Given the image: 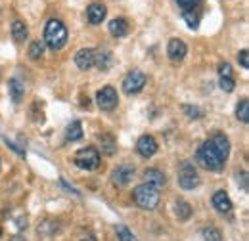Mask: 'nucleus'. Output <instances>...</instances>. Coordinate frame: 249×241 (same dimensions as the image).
<instances>
[{
    "mask_svg": "<svg viewBox=\"0 0 249 241\" xmlns=\"http://www.w3.org/2000/svg\"><path fill=\"white\" fill-rule=\"evenodd\" d=\"M67 27L60 19H48L46 27H44V46H48L50 50H62L67 44Z\"/></svg>",
    "mask_w": 249,
    "mask_h": 241,
    "instance_id": "f257e3e1",
    "label": "nucleus"
},
{
    "mask_svg": "<svg viewBox=\"0 0 249 241\" xmlns=\"http://www.w3.org/2000/svg\"><path fill=\"white\" fill-rule=\"evenodd\" d=\"M196 159H197V163H199L203 169L213 171V172L222 171V167H224V159L215 151V148L211 146L209 140L203 142V144L199 146V150H197V153H196Z\"/></svg>",
    "mask_w": 249,
    "mask_h": 241,
    "instance_id": "f03ea898",
    "label": "nucleus"
},
{
    "mask_svg": "<svg viewBox=\"0 0 249 241\" xmlns=\"http://www.w3.org/2000/svg\"><path fill=\"white\" fill-rule=\"evenodd\" d=\"M132 197H134V203L144 211H154L159 205V191L150 184L136 186L132 191Z\"/></svg>",
    "mask_w": 249,
    "mask_h": 241,
    "instance_id": "7ed1b4c3",
    "label": "nucleus"
},
{
    "mask_svg": "<svg viewBox=\"0 0 249 241\" xmlns=\"http://www.w3.org/2000/svg\"><path fill=\"white\" fill-rule=\"evenodd\" d=\"M75 165L83 171H96L100 165V151L96 148H83L75 153Z\"/></svg>",
    "mask_w": 249,
    "mask_h": 241,
    "instance_id": "20e7f679",
    "label": "nucleus"
},
{
    "mask_svg": "<svg viewBox=\"0 0 249 241\" xmlns=\"http://www.w3.org/2000/svg\"><path fill=\"white\" fill-rule=\"evenodd\" d=\"M178 186L182 189H194L199 186V176L194 169V165L190 163H182L180 165V171H178Z\"/></svg>",
    "mask_w": 249,
    "mask_h": 241,
    "instance_id": "39448f33",
    "label": "nucleus"
},
{
    "mask_svg": "<svg viewBox=\"0 0 249 241\" xmlns=\"http://www.w3.org/2000/svg\"><path fill=\"white\" fill-rule=\"evenodd\" d=\"M96 102H98L100 109H104V111H111V109H115L117 103H119L117 90H115L113 86H104L102 90H98V94H96Z\"/></svg>",
    "mask_w": 249,
    "mask_h": 241,
    "instance_id": "423d86ee",
    "label": "nucleus"
},
{
    "mask_svg": "<svg viewBox=\"0 0 249 241\" xmlns=\"http://www.w3.org/2000/svg\"><path fill=\"white\" fill-rule=\"evenodd\" d=\"M146 81H148L146 75L140 69H134V71H130L123 79V90L126 94H138L146 86Z\"/></svg>",
    "mask_w": 249,
    "mask_h": 241,
    "instance_id": "0eeeda50",
    "label": "nucleus"
},
{
    "mask_svg": "<svg viewBox=\"0 0 249 241\" xmlns=\"http://www.w3.org/2000/svg\"><path fill=\"white\" fill-rule=\"evenodd\" d=\"M157 150H159V146H157L156 138H154V136H150V134L142 136V138L136 142V151H138V155H140V157H144V159H148V157L156 155Z\"/></svg>",
    "mask_w": 249,
    "mask_h": 241,
    "instance_id": "6e6552de",
    "label": "nucleus"
},
{
    "mask_svg": "<svg viewBox=\"0 0 249 241\" xmlns=\"http://www.w3.org/2000/svg\"><path fill=\"white\" fill-rule=\"evenodd\" d=\"M132 176H134V167H132V165H121V167H117V169L113 171L111 180H113L115 186L123 188V186H126L128 182L132 180Z\"/></svg>",
    "mask_w": 249,
    "mask_h": 241,
    "instance_id": "1a4fd4ad",
    "label": "nucleus"
},
{
    "mask_svg": "<svg viewBox=\"0 0 249 241\" xmlns=\"http://www.w3.org/2000/svg\"><path fill=\"white\" fill-rule=\"evenodd\" d=\"M209 142H211V146L215 148L218 155L226 161L228 159V155H230V140L222 134V132H217V134H213L211 138H209Z\"/></svg>",
    "mask_w": 249,
    "mask_h": 241,
    "instance_id": "9d476101",
    "label": "nucleus"
},
{
    "mask_svg": "<svg viewBox=\"0 0 249 241\" xmlns=\"http://www.w3.org/2000/svg\"><path fill=\"white\" fill-rule=\"evenodd\" d=\"M186 44L180 40V38H171L169 40V46H167V54L173 61H182L186 58Z\"/></svg>",
    "mask_w": 249,
    "mask_h": 241,
    "instance_id": "9b49d317",
    "label": "nucleus"
},
{
    "mask_svg": "<svg viewBox=\"0 0 249 241\" xmlns=\"http://www.w3.org/2000/svg\"><path fill=\"white\" fill-rule=\"evenodd\" d=\"M106 6L102 4V2H92L89 8H87V17H89V21L92 23V25H98V23H102L104 21V17H106Z\"/></svg>",
    "mask_w": 249,
    "mask_h": 241,
    "instance_id": "f8f14e48",
    "label": "nucleus"
},
{
    "mask_svg": "<svg viewBox=\"0 0 249 241\" xmlns=\"http://www.w3.org/2000/svg\"><path fill=\"white\" fill-rule=\"evenodd\" d=\"M213 207L220 214H228L232 211V201H230V197H228V193L224 189H218L217 193L213 195Z\"/></svg>",
    "mask_w": 249,
    "mask_h": 241,
    "instance_id": "ddd939ff",
    "label": "nucleus"
},
{
    "mask_svg": "<svg viewBox=\"0 0 249 241\" xmlns=\"http://www.w3.org/2000/svg\"><path fill=\"white\" fill-rule=\"evenodd\" d=\"M75 63H77L79 69L89 71L94 65V50H90V48H81V50L75 54Z\"/></svg>",
    "mask_w": 249,
    "mask_h": 241,
    "instance_id": "4468645a",
    "label": "nucleus"
},
{
    "mask_svg": "<svg viewBox=\"0 0 249 241\" xmlns=\"http://www.w3.org/2000/svg\"><path fill=\"white\" fill-rule=\"evenodd\" d=\"M144 180H146V184H150V186H154L156 189H159V188L165 186L167 178H165V174H163L161 171H157V169H148V171L144 172Z\"/></svg>",
    "mask_w": 249,
    "mask_h": 241,
    "instance_id": "2eb2a0df",
    "label": "nucleus"
},
{
    "mask_svg": "<svg viewBox=\"0 0 249 241\" xmlns=\"http://www.w3.org/2000/svg\"><path fill=\"white\" fill-rule=\"evenodd\" d=\"M107 29H109V33H111L113 36L121 38V36H124V34L128 33V21H126L124 17H115V19L109 21Z\"/></svg>",
    "mask_w": 249,
    "mask_h": 241,
    "instance_id": "dca6fc26",
    "label": "nucleus"
},
{
    "mask_svg": "<svg viewBox=\"0 0 249 241\" xmlns=\"http://www.w3.org/2000/svg\"><path fill=\"white\" fill-rule=\"evenodd\" d=\"M23 94H25V85H23L18 77H14V79L10 81V98H12V102H14V103H21Z\"/></svg>",
    "mask_w": 249,
    "mask_h": 241,
    "instance_id": "f3484780",
    "label": "nucleus"
},
{
    "mask_svg": "<svg viewBox=\"0 0 249 241\" xmlns=\"http://www.w3.org/2000/svg\"><path fill=\"white\" fill-rule=\"evenodd\" d=\"M94 65H98V69H102V71H107L111 65H113V56H111V52H107V50H100V52H94Z\"/></svg>",
    "mask_w": 249,
    "mask_h": 241,
    "instance_id": "a211bd4d",
    "label": "nucleus"
},
{
    "mask_svg": "<svg viewBox=\"0 0 249 241\" xmlns=\"http://www.w3.org/2000/svg\"><path fill=\"white\" fill-rule=\"evenodd\" d=\"M65 138L69 140V142H79L81 138H83V124H81V120H71L69 122V126H67V130H65Z\"/></svg>",
    "mask_w": 249,
    "mask_h": 241,
    "instance_id": "6ab92c4d",
    "label": "nucleus"
},
{
    "mask_svg": "<svg viewBox=\"0 0 249 241\" xmlns=\"http://www.w3.org/2000/svg\"><path fill=\"white\" fill-rule=\"evenodd\" d=\"M98 144H100V150L104 151L106 155H113V153H115V148H117V146H115L113 136H111V134H107V132L98 136Z\"/></svg>",
    "mask_w": 249,
    "mask_h": 241,
    "instance_id": "aec40b11",
    "label": "nucleus"
},
{
    "mask_svg": "<svg viewBox=\"0 0 249 241\" xmlns=\"http://www.w3.org/2000/svg\"><path fill=\"white\" fill-rule=\"evenodd\" d=\"M27 34H29V31H27V25L23 23V21H14L12 23V36H14V40L16 42H25V38H27Z\"/></svg>",
    "mask_w": 249,
    "mask_h": 241,
    "instance_id": "412c9836",
    "label": "nucleus"
},
{
    "mask_svg": "<svg viewBox=\"0 0 249 241\" xmlns=\"http://www.w3.org/2000/svg\"><path fill=\"white\" fill-rule=\"evenodd\" d=\"M236 117H238V120H242V122H249V102L246 98L238 103V107H236Z\"/></svg>",
    "mask_w": 249,
    "mask_h": 241,
    "instance_id": "4be33fe9",
    "label": "nucleus"
},
{
    "mask_svg": "<svg viewBox=\"0 0 249 241\" xmlns=\"http://www.w3.org/2000/svg\"><path fill=\"white\" fill-rule=\"evenodd\" d=\"M44 54V42L42 40H33L29 46V58L31 60H40Z\"/></svg>",
    "mask_w": 249,
    "mask_h": 241,
    "instance_id": "5701e85b",
    "label": "nucleus"
},
{
    "mask_svg": "<svg viewBox=\"0 0 249 241\" xmlns=\"http://www.w3.org/2000/svg\"><path fill=\"white\" fill-rule=\"evenodd\" d=\"M115 234H117V238L119 241H138L136 240V236L126 228L123 224H119V226H115Z\"/></svg>",
    "mask_w": 249,
    "mask_h": 241,
    "instance_id": "b1692460",
    "label": "nucleus"
},
{
    "mask_svg": "<svg viewBox=\"0 0 249 241\" xmlns=\"http://www.w3.org/2000/svg\"><path fill=\"white\" fill-rule=\"evenodd\" d=\"M175 2L178 4V8H180L182 14H184V12H196L201 0H175Z\"/></svg>",
    "mask_w": 249,
    "mask_h": 241,
    "instance_id": "393cba45",
    "label": "nucleus"
},
{
    "mask_svg": "<svg viewBox=\"0 0 249 241\" xmlns=\"http://www.w3.org/2000/svg\"><path fill=\"white\" fill-rule=\"evenodd\" d=\"M177 216L180 218V220H188L190 216H192V207L184 203V201H178L177 203Z\"/></svg>",
    "mask_w": 249,
    "mask_h": 241,
    "instance_id": "a878e982",
    "label": "nucleus"
},
{
    "mask_svg": "<svg viewBox=\"0 0 249 241\" xmlns=\"http://www.w3.org/2000/svg\"><path fill=\"white\" fill-rule=\"evenodd\" d=\"M203 240L205 241H222V234L218 232L217 228L209 226V228L203 230Z\"/></svg>",
    "mask_w": 249,
    "mask_h": 241,
    "instance_id": "bb28decb",
    "label": "nucleus"
},
{
    "mask_svg": "<svg viewBox=\"0 0 249 241\" xmlns=\"http://www.w3.org/2000/svg\"><path fill=\"white\" fill-rule=\"evenodd\" d=\"M182 17H184V21H186V25L190 27V29H197V25H199L197 12H184Z\"/></svg>",
    "mask_w": 249,
    "mask_h": 241,
    "instance_id": "cd10ccee",
    "label": "nucleus"
},
{
    "mask_svg": "<svg viewBox=\"0 0 249 241\" xmlns=\"http://www.w3.org/2000/svg\"><path fill=\"white\" fill-rule=\"evenodd\" d=\"M220 88L224 92H232L236 88V83L232 77H220Z\"/></svg>",
    "mask_w": 249,
    "mask_h": 241,
    "instance_id": "c85d7f7f",
    "label": "nucleus"
},
{
    "mask_svg": "<svg viewBox=\"0 0 249 241\" xmlns=\"http://www.w3.org/2000/svg\"><path fill=\"white\" fill-rule=\"evenodd\" d=\"M218 73H220V77H232V65L226 63V61H222L218 65Z\"/></svg>",
    "mask_w": 249,
    "mask_h": 241,
    "instance_id": "c756f323",
    "label": "nucleus"
},
{
    "mask_svg": "<svg viewBox=\"0 0 249 241\" xmlns=\"http://www.w3.org/2000/svg\"><path fill=\"white\" fill-rule=\"evenodd\" d=\"M184 111H186L188 115L192 117V119H199L201 115H203V111L201 109H197V107H192V105H184Z\"/></svg>",
    "mask_w": 249,
    "mask_h": 241,
    "instance_id": "7c9ffc66",
    "label": "nucleus"
},
{
    "mask_svg": "<svg viewBox=\"0 0 249 241\" xmlns=\"http://www.w3.org/2000/svg\"><path fill=\"white\" fill-rule=\"evenodd\" d=\"M238 61H240V65H242L244 69H248L249 67V52L248 50H242V52L238 54Z\"/></svg>",
    "mask_w": 249,
    "mask_h": 241,
    "instance_id": "2f4dec72",
    "label": "nucleus"
},
{
    "mask_svg": "<svg viewBox=\"0 0 249 241\" xmlns=\"http://www.w3.org/2000/svg\"><path fill=\"white\" fill-rule=\"evenodd\" d=\"M238 184H242V188L248 189V172H246V171L238 174Z\"/></svg>",
    "mask_w": 249,
    "mask_h": 241,
    "instance_id": "473e14b6",
    "label": "nucleus"
},
{
    "mask_svg": "<svg viewBox=\"0 0 249 241\" xmlns=\"http://www.w3.org/2000/svg\"><path fill=\"white\" fill-rule=\"evenodd\" d=\"M81 241H96V238L94 236H87V238H83Z\"/></svg>",
    "mask_w": 249,
    "mask_h": 241,
    "instance_id": "72a5a7b5",
    "label": "nucleus"
},
{
    "mask_svg": "<svg viewBox=\"0 0 249 241\" xmlns=\"http://www.w3.org/2000/svg\"><path fill=\"white\" fill-rule=\"evenodd\" d=\"M0 163H2V161H0Z\"/></svg>",
    "mask_w": 249,
    "mask_h": 241,
    "instance_id": "f704fd0d",
    "label": "nucleus"
}]
</instances>
